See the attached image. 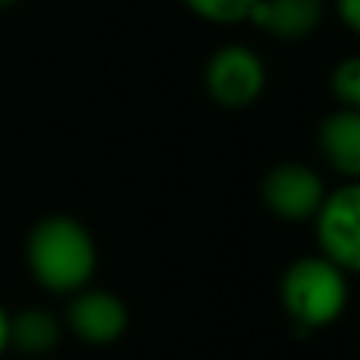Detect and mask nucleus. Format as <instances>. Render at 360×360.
Instances as JSON below:
<instances>
[{"label":"nucleus","instance_id":"nucleus-1","mask_svg":"<svg viewBox=\"0 0 360 360\" xmlns=\"http://www.w3.org/2000/svg\"><path fill=\"white\" fill-rule=\"evenodd\" d=\"M22 259L32 281L44 294L70 297L92 285L98 272V243L86 221L54 212V215L38 218L29 228Z\"/></svg>","mask_w":360,"mask_h":360},{"label":"nucleus","instance_id":"nucleus-2","mask_svg":"<svg viewBox=\"0 0 360 360\" xmlns=\"http://www.w3.org/2000/svg\"><path fill=\"white\" fill-rule=\"evenodd\" d=\"M278 304L288 323L304 335L323 332L345 316L351 304V275L319 253L297 256L278 278Z\"/></svg>","mask_w":360,"mask_h":360},{"label":"nucleus","instance_id":"nucleus-3","mask_svg":"<svg viewBox=\"0 0 360 360\" xmlns=\"http://www.w3.org/2000/svg\"><path fill=\"white\" fill-rule=\"evenodd\" d=\"M269 67L253 44L224 41L205 57L202 89L221 111H247L266 95Z\"/></svg>","mask_w":360,"mask_h":360},{"label":"nucleus","instance_id":"nucleus-4","mask_svg":"<svg viewBox=\"0 0 360 360\" xmlns=\"http://www.w3.org/2000/svg\"><path fill=\"white\" fill-rule=\"evenodd\" d=\"M313 237L316 253L335 262L348 275L360 269V186L357 180H342L335 190L326 193L323 205L316 209Z\"/></svg>","mask_w":360,"mask_h":360},{"label":"nucleus","instance_id":"nucleus-5","mask_svg":"<svg viewBox=\"0 0 360 360\" xmlns=\"http://www.w3.org/2000/svg\"><path fill=\"white\" fill-rule=\"evenodd\" d=\"M326 193L329 186H326L323 174L307 162H278L259 180V199L266 212L278 221L291 224L310 221L323 205Z\"/></svg>","mask_w":360,"mask_h":360},{"label":"nucleus","instance_id":"nucleus-6","mask_svg":"<svg viewBox=\"0 0 360 360\" xmlns=\"http://www.w3.org/2000/svg\"><path fill=\"white\" fill-rule=\"evenodd\" d=\"M60 323L63 332H70L76 342L89 345V348H108L127 335L130 310L114 291L86 285L82 291L67 297Z\"/></svg>","mask_w":360,"mask_h":360},{"label":"nucleus","instance_id":"nucleus-7","mask_svg":"<svg viewBox=\"0 0 360 360\" xmlns=\"http://www.w3.org/2000/svg\"><path fill=\"white\" fill-rule=\"evenodd\" d=\"M326 19V0H259L250 22L275 41H304Z\"/></svg>","mask_w":360,"mask_h":360},{"label":"nucleus","instance_id":"nucleus-8","mask_svg":"<svg viewBox=\"0 0 360 360\" xmlns=\"http://www.w3.org/2000/svg\"><path fill=\"white\" fill-rule=\"evenodd\" d=\"M319 158L342 180L360 177V111L332 108L316 130Z\"/></svg>","mask_w":360,"mask_h":360},{"label":"nucleus","instance_id":"nucleus-9","mask_svg":"<svg viewBox=\"0 0 360 360\" xmlns=\"http://www.w3.org/2000/svg\"><path fill=\"white\" fill-rule=\"evenodd\" d=\"M63 342V323L57 313L44 307H25L19 313H10V351L41 360L54 354L57 345Z\"/></svg>","mask_w":360,"mask_h":360},{"label":"nucleus","instance_id":"nucleus-10","mask_svg":"<svg viewBox=\"0 0 360 360\" xmlns=\"http://www.w3.org/2000/svg\"><path fill=\"white\" fill-rule=\"evenodd\" d=\"M196 19L212 25H240L250 22V13L259 0H180Z\"/></svg>","mask_w":360,"mask_h":360},{"label":"nucleus","instance_id":"nucleus-11","mask_svg":"<svg viewBox=\"0 0 360 360\" xmlns=\"http://www.w3.org/2000/svg\"><path fill=\"white\" fill-rule=\"evenodd\" d=\"M329 95L335 101V108L360 111V60L354 54L338 60L329 70Z\"/></svg>","mask_w":360,"mask_h":360},{"label":"nucleus","instance_id":"nucleus-12","mask_svg":"<svg viewBox=\"0 0 360 360\" xmlns=\"http://www.w3.org/2000/svg\"><path fill=\"white\" fill-rule=\"evenodd\" d=\"M335 19L351 35H357L360 32V0H335Z\"/></svg>","mask_w":360,"mask_h":360},{"label":"nucleus","instance_id":"nucleus-13","mask_svg":"<svg viewBox=\"0 0 360 360\" xmlns=\"http://www.w3.org/2000/svg\"><path fill=\"white\" fill-rule=\"evenodd\" d=\"M10 351V310L0 304V360Z\"/></svg>","mask_w":360,"mask_h":360},{"label":"nucleus","instance_id":"nucleus-14","mask_svg":"<svg viewBox=\"0 0 360 360\" xmlns=\"http://www.w3.org/2000/svg\"><path fill=\"white\" fill-rule=\"evenodd\" d=\"M16 4H19V0H0V13H4V10H13Z\"/></svg>","mask_w":360,"mask_h":360}]
</instances>
